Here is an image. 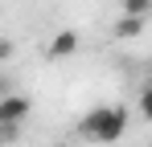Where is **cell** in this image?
I'll return each mask as SVG.
<instances>
[{
  "label": "cell",
  "instance_id": "obj_7",
  "mask_svg": "<svg viewBox=\"0 0 152 147\" xmlns=\"http://www.w3.org/2000/svg\"><path fill=\"white\" fill-rule=\"evenodd\" d=\"M8 57H12V41H8V37H0V61H8Z\"/></svg>",
  "mask_w": 152,
  "mask_h": 147
},
{
  "label": "cell",
  "instance_id": "obj_8",
  "mask_svg": "<svg viewBox=\"0 0 152 147\" xmlns=\"http://www.w3.org/2000/svg\"><path fill=\"white\" fill-rule=\"evenodd\" d=\"M53 147H66V143H53Z\"/></svg>",
  "mask_w": 152,
  "mask_h": 147
},
{
  "label": "cell",
  "instance_id": "obj_1",
  "mask_svg": "<svg viewBox=\"0 0 152 147\" xmlns=\"http://www.w3.org/2000/svg\"><path fill=\"white\" fill-rule=\"evenodd\" d=\"M78 135L91 143H119L127 135V106H95L78 122Z\"/></svg>",
  "mask_w": 152,
  "mask_h": 147
},
{
  "label": "cell",
  "instance_id": "obj_6",
  "mask_svg": "<svg viewBox=\"0 0 152 147\" xmlns=\"http://www.w3.org/2000/svg\"><path fill=\"white\" fill-rule=\"evenodd\" d=\"M17 135H21V122H0V147L17 143Z\"/></svg>",
  "mask_w": 152,
  "mask_h": 147
},
{
  "label": "cell",
  "instance_id": "obj_3",
  "mask_svg": "<svg viewBox=\"0 0 152 147\" xmlns=\"http://www.w3.org/2000/svg\"><path fill=\"white\" fill-rule=\"evenodd\" d=\"M78 53V33L74 29H62V33H53V41H50V57L53 61H62V57H74Z\"/></svg>",
  "mask_w": 152,
  "mask_h": 147
},
{
  "label": "cell",
  "instance_id": "obj_4",
  "mask_svg": "<svg viewBox=\"0 0 152 147\" xmlns=\"http://www.w3.org/2000/svg\"><path fill=\"white\" fill-rule=\"evenodd\" d=\"M144 24H148V17H119V24H115V37H140L144 33Z\"/></svg>",
  "mask_w": 152,
  "mask_h": 147
},
{
  "label": "cell",
  "instance_id": "obj_2",
  "mask_svg": "<svg viewBox=\"0 0 152 147\" xmlns=\"http://www.w3.org/2000/svg\"><path fill=\"white\" fill-rule=\"evenodd\" d=\"M33 110V98L29 94H4L0 98V122H25Z\"/></svg>",
  "mask_w": 152,
  "mask_h": 147
},
{
  "label": "cell",
  "instance_id": "obj_5",
  "mask_svg": "<svg viewBox=\"0 0 152 147\" xmlns=\"http://www.w3.org/2000/svg\"><path fill=\"white\" fill-rule=\"evenodd\" d=\"M152 0H119V12L124 17H148Z\"/></svg>",
  "mask_w": 152,
  "mask_h": 147
}]
</instances>
